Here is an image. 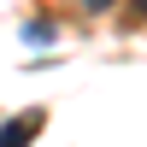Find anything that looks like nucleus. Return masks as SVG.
<instances>
[{"instance_id":"f03ea898","label":"nucleus","mask_w":147,"mask_h":147,"mask_svg":"<svg viewBox=\"0 0 147 147\" xmlns=\"http://www.w3.org/2000/svg\"><path fill=\"white\" fill-rule=\"evenodd\" d=\"M24 41H30V47H53L59 41V24L53 18H30V24H24Z\"/></svg>"},{"instance_id":"f257e3e1","label":"nucleus","mask_w":147,"mask_h":147,"mask_svg":"<svg viewBox=\"0 0 147 147\" xmlns=\"http://www.w3.org/2000/svg\"><path fill=\"white\" fill-rule=\"evenodd\" d=\"M35 129H41V112H18V118H6V124H0V147H30Z\"/></svg>"},{"instance_id":"7ed1b4c3","label":"nucleus","mask_w":147,"mask_h":147,"mask_svg":"<svg viewBox=\"0 0 147 147\" xmlns=\"http://www.w3.org/2000/svg\"><path fill=\"white\" fill-rule=\"evenodd\" d=\"M82 6H88V12H106V6H118V0H82Z\"/></svg>"},{"instance_id":"20e7f679","label":"nucleus","mask_w":147,"mask_h":147,"mask_svg":"<svg viewBox=\"0 0 147 147\" xmlns=\"http://www.w3.org/2000/svg\"><path fill=\"white\" fill-rule=\"evenodd\" d=\"M129 6H136V12H141V18H147V0H129Z\"/></svg>"}]
</instances>
